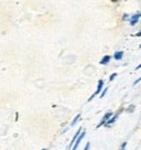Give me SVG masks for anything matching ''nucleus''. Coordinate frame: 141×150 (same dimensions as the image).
I'll return each mask as SVG.
<instances>
[{
	"label": "nucleus",
	"mask_w": 141,
	"mask_h": 150,
	"mask_svg": "<svg viewBox=\"0 0 141 150\" xmlns=\"http://www.w3.org/2000/svg\"><path fill=\"white\" fill-rule=\"evenodd\" d=\"M104 83H105V82H104L102 79H100V80H98V83H97V88H96L95 92L92 93V96H91V97L88 98V102L92 101V100L95 98L96 96H100V95H101V92L104 91Z\"/></svg>",
	"instance_id": "nucleus-1"
},
{
	"label": "nucleus",
	"mask_w": 141,
	"mask_h": 150,
	"mask_svg": "<svg viewBox=\"0 0 141 150\" xmlns=\"http://www.w3.org/2000/svg\"><path fill=\"white\" fill-rule=\"evenodd\" d=\"M140 20H141V11L139 12H136V13H133V14H131V18H130V25L131 26H135V25H137L140 22Z\"/></svg>",
	"instance_id": "nucleus-2"
},
{
	"label": "nucleus",
	"mask_w": 141,
	"mask_h": 150,
	"mask_svg": "<svg viewBox=\"0 0 141 150\" xmlns=\"http://www.w3.org/2000/svg\"><path fill=\"white\" fill-rule=\"evenodd\" d=\"M113 115H114V112H111V111H108V112H106V114L104 115V117H102V119L100 120V123H98V124H97V126H96V128L104 127L105 124L108 123V120H109V119H110V118L113 117Z\"/></svg>",
	"instance_id": "nucleus-3"
},
{
	"label": "nucleus",
	"mask_w": 141,
	"mask_h": 150,
	"mask_svg": "<svg viewBox=\"0 0 141 150\" xmlns=\"http://www.w3.org/2000/svg\"><path fill=\"white\" fill-rule=\"evenodd\" d=\"M84 136H86V129H83V132L79 135V137H78V140L75 141V144H74V146H73V149L71 150H77L78 148H79V145H80V142H82V140L84 139Z\"/></svg>",
	"instance_id": "nucleus-4"
},
{
	"label": "nucleus",
	"mask_w": 141,
	"mask_h": 150,
	"mask_svg": "<svg viewBox=\"0 0 141 150\" xmlns=\"http://www.w3.org/2000/svg\"><path fill=\"white\" fill-rule=\"evenodd\" d=\"M83 132V128L82 127H80L79 128V129H78L77 131V133H75V135H74V137H73V140H71V141H70V145H69V149H73V146H74V144H75V141H77V140H78V137H79V135H80V133H82Z\"/></svg>",
	"instance_id": "nucleus-5"
},
{
	"label": "nucleus",
	"mask_w": 141,
	"mask_h": 150,
	"mask_svg": "<svg viewBox=\"0 0 141 150\" xmlns=\"http://www.w3.org/2000/svg\"><path fill=\"white\" fill-rule=\"evenodd\" d=\"M119 112H120V111L115 112V114H114V115H113V117L110 118V119H109V120H108V123H106V124H105V127H111V126H113V124H114V123H115V122H117V119H118V117H119Z\"/></svg>",
	"instance_id": "nucleus-6"
},
{
	"label": "nucleus",
	"mask_w": 141,
	"mask_h": 150,
	"mask_svg": "<svg viewBox=\"0 0 141 150\" xmlns=\"http://www.w3.org/2000/svg\"><path fill=\"white\" fill-rule=\"evenodd\" d=\"M123 56H124V52L123 51H117V52L114 53V56H113V57H114V60L120 61L122 58H123Z\"/></svg>",
	"instance_id": "nucleus-7"
},
{
	"label": "nucleus",
	"mask_w": 141,
	"mask_h": 150,
	"mask_svg": "<svg viewBox=\"0 0 141 150\" xmlns=\"http://www.w3.org/2000/svg\"><path fill=\"white\" fill-rule=\"evenodd\" d=\"M110 60H111V56H109V54H105L104 57L100 60V64L101 65H108L109 62H110Z\"/></svg>",
	"instance_id": "nucleus-8"
},
{
	"label": "nucleus",
	"mask_w": 141,
	"mask_h": 150,
	"mask_svg": "<svg viewBox=\"0 0 141 150\" xmlns=\"http://www.w3.org/2000/svg\"><path fill=\"white\" fill-rule=\"evenodd\" d=\"M79 119H80V114H77V117H75V118H74V119H73V122H71L70 127H74V126H75V124H77V123H78V120H79Z\"/></svg>",
	"instance_id": "nucleus-9"
},
{
	"label": "nucleus",
	"mask_w": 141,
	"mask_h": 150,
	"mask_svg": "<svg viewBox=\"0 0 141 150\" xmlns=\"http://www.w3.org/2000/svg\"><path fill=\"white\" fill-rule=\"evenodd\" d=\"M108 89H109L108 87H105L104 91H102V92H101V95H100V97H101V98H102V97H105V95H106V93H108Z\"/></svg>",
	"instance_id": "nucleus-10"
},
{
	"label": "nucleus",
	"mask_w": 141,
	"mask_h": 150,
	"mask_svg": "<svg viewBox=\"0 0 141 150\" xmlns=\"http://www.w3.org/2000/svg\"><path fill=\"white\" fill-rule=\"evenodd\" d=\"M117 76H118V73H113V74L110 75V78H109V80H110V82H113V80H114Z\"/></svg>",
	"instance_id": "nucleus-11"
},
{
	"label": "nucleus",
	"mask_w": 141,
	"mask_h": 150,
	"mask_svg": "<svg viewBox=\"0 0 141 150\" xmlns=\"http://www.w3.org/2000/svg\"><path fill=\"white\" fill-rule=\"evenodd\" d=\"M130 18H131V14H128V13H124L123 14V21H126V20L130 21Z\"/></svg>",
	"instance_id": "nucleus-12"
},
{
	"label": "nucleus",
	"mask_w": 141,
	"mask_h": 150,
	"mask_svg": "<svg viewBox=\"0 0 141 150\" xmlns=\"http://www.w3.org/2000/svg\"><path fill=\"white\" fill-rule=\"evenodd\" d=\"M126 148H127V142H123L120 145V148H119L118 150H126Z\"/></svg>",
	"instance_id": "nucleus-13"
},
{
	"label": "nucleus",
	"mask_w": 141,
	"mask_h": 150,
	"mask_svg": "<svg viewBox=\"0 0 141 150\" xmlns=\"http://www.w3.org/2000/svg\"><path fill=\"white\" fill-rule=\"evenodd\" d=\"M91 149V142H87L86 144V146H84V149L83 150H89Z\"/></svg>",
	"instance_id": "nucleus-14"
},
{
	"label": "nucleus",
	"mask_w": 141,
	"mask_h": 150,
	"mask_svg": "<svg viewBox=\"0 0 141 150\" xmlns=\"http://www.w3.org/2000/svg\"><path fill=\"white\" fill-rule=\"evenodd\" d=\"M140 82H141V76H140V78H137V79L135 80V82H133V86H137V84H139Z\"/></svg>",
	"instance_id": "nucleus-15"
},
{
	"label": "nucleus",
	"mask_w": 141,
	"mask_h": 150,
	"mask_svg": "<svg viewBox=\"0 0 141 150\" xmlns=\"http://www.w3.org/2000/svg\"><path fill=\"white\" fill-rule=\"evenodd\" d=\"M133 109H135V106H133V105H131V106H130V109H127V111H130V112H131V111H133Z\"/></svg>",
	"instance_id": "nucleus-16"
},
{
	"label": "nucleus",
	"mask_w": 141,
	"mask_h": 150,
	"mask_svg": "<svg viewBox=\"0 0 141 150\" xmlns=\"http://www.w3.org/2000/svg\"><path fill=\"white\" fill-rule=\"evenodd\" d=\"M135 36H137V38H139V36H141V30L139 31V33H136V34H135Z\"/></svg>",
	"instance_id": "nucleus-17"
},
{
	"label": "nucleus",
	"mask_w": 141,
	"mask_h": 150,
	"mask_svg": "<svg viewBox=\"0 0 141 150\" xmlns=\"http://www.w3.org/2000/svg\"><path fill=\"white\" fill-rule=\"evenodd\" d=\"M140 69H141V64H140V65H137V66H136V69H135V70H140Z\"/></svg>",
	"instance_id": "nucleus-18"
},
{
	"label": "nucleus",
	"mask_w": 141,
	"mask_h": 150,
	"mask_svg": "<svg viewBox=\"0 0 141 150\" xmlns=\"http://www.w3.org/2000/svg\"><path fill=\"white\" fill-rule=\"evenodd\" d=\"M42 150H47V149H42Z\"/></svg>",
	"instance_id": "nucleus-19"
},
{
	"label": "nucleus",
	"mask_w": 141,
	"mask_h": 150,
	"mask_svg": "<svg viewBox=\"0 0 141 150\" xmlns=\"http://www.w3.org/2000/svg\"><path fill=\"white\" fill-rule=\"evenodd\" d=\"M140 48H141V44H140Z\"/></svg>",
	"instance_id": "nucleus-20"
}]
</instances>
